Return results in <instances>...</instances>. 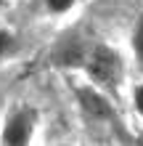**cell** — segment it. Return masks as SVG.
Returning a JSON list of instances; mask_svg holds the SVG:
<instances>
[{
    "mask_svg": "<svg viewBox=\"0 0 143 146\" xmlns=\"http://www.w3.org/2000/svg\"><path fill=\"white\" fill-rule=\"evenodd\" d=\"M82 66L90 77V85H96L98 90H114L122 80V58L106 42H96L85 53Z\"/></svg>",
    "mask_w": 143,
    "mask_h": 146,
    "instance_id": "cell-1",
    "label": "cell"
},
{
    "mask_svg": "<svg viewBox=\"0 0 143 146\" xmlns=\"http://www.w3.org/2000/svg\"><path fill=\"white\" fill-rule=\"evenodd\" d=\"M13 48H16V37H13V32L0 29V58H5Z\"/></svg>",
    "mask_w": 143,
    "mask_h": 146,
    "instance_id": "cell-7",
    "label": "cell"
},
{
    "mask_svg": "<svg viewBox=\"0 0 143 146\" xmlns=\"http://www.w3.org/2000/svg\"><path fill=\"white\" fill-rule=\"evenodd\" d=\"M61 146H69V143H61Z\"/></svg>",
    "mask_w": 143,
    "mask_h": 146,
    "instance_id": "cell-10",
    "label": "cell"
},
{
    "mask_svg": "<svg viewBox=\"0 0 143 146\" xmlns=\"http://www.w3.org/2000/svg\"><path fill=\"white\" fill-rule=\"evenodd\" d=\"M3 5H5V0H0V8H3Z\"/></svg>",
    "mask_w": 143,
    "mask_h": 146,
    "instance_id": "cell-9",
    "label": "cell"
},
{
    "mask_svg": "<svg viewBox=\"0 0 143 146\" xmlns=\"http://www.w3.org/2000/svg\"><path fill=\"white\" fill-rule=\"evenodd\" d=\"M132 106H135L138 117L143 119V82H138L135 88H132Z\"/></svg>",
    "mask_w": 143,
    "mask_h": 146,
    "instance_id": "cell-8",
    "label": "cell"
},
{
    "mask_svg": "<svg viewBox=\"0 0 143 146\" xmlns=\"http://www.w3.org/2000/svg\"><path fill=\"white\" fill-rule=\"evenodd\" d=\"M45 3V11L48 13H56V16H61V13H69L74 5H77V0H43Z\"/></svg>",
    "mask_w": 143,
    "mask_h": 146,
    "instance_id": "cell-6",
    "label": "cell"
},
{
    "mask_svg": "<svg viewBox=\"0 0 143 146\" xmlns=\"http://www.w3.org/2000/svg\"><path fill=\"white\" fill-rule=\"evenodd\" d=\"M77 101H80V106H82V111L88 117H93V119H114L111 101L96 85H80L77 88Z\"/></svg>",
    "mask_w": 143,
    "mask_h": 146,
    "instance_id": "cell-3",
    "label": "cell"
},
{
    "mask_svg": "<svg viewBox=\"0 0 143 146\" xmlns=\"http://www.w3.org/2000/svg\"><path fill=\"white\" fill-rule=\"evenodd\" d=\"M56 61H58V64H64V66L82 64V61H85V48L80 45V40H77V37L64 40V42H61V48L56 50Z\"/></svg>",
    "mask_w": 143,
    "mask_h": 146,
    "instance_id": "cell-4",
    "label": "cell"
},
{
    "mask_svg": "<svg viewBox=\"0 0 143 146\" xmlns=\"http://www.w3.org/2000/svg\"><path fill=\"white\" fill-rule=\"evenodd\" d=\"M130 42H132V53H135L138 64L143 66V13L138 16L135 27H132V35H130Z\"/></svg>",
    "mask_w": 143,
    "mask_h": 146,
    "instance_id": "cell-5",
    "label": "cell"
},
{
    "mask_svg": "<svg viewBox=\"0 0 143 146\" xmlns=\"http://www.w3.org/2000/svg\"><path fill=\"white\" fill-rule=\"evenodd\" d=\"M37 125V111L32 106H16L3 119L0 127V146H29Z\"/></svg>",
    "mask_w": 143,
    "mask_h": 146,
    "instance_id": "cell-2",
    "label": "cell"
}]
</instances>
